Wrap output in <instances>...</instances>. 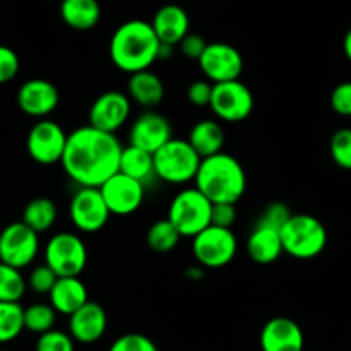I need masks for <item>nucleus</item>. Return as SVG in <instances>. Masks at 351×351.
I'll return each instance as SVG.
<instances>
[{
  "label": "nucleus",
  "instance_id": "c756f323",
  "mask_svg": "<svg viewBox=\"0 0 351 351\" xmlns=\"http://www.w3.org/2000/svg\"><path fill=\"white\" fill-rule=\"evenodd\" d=\"M28 282L21 271L0 262V302H19L25 296Z\"/></svg>",
  "mask_w": 351,
  "mask_h": 351
},
{
  "label": "nucleus",
  "instance_id": "7c9ffc66",
  "mask_svg": "<svg viewBox=\"0 0 351 351\" xmlns=\"http://www.w3.org/2000/svg\"><path fill=\"white\" fill-rule=\"evenodd\" d=\"M57 312L50 303H33L25 308V329L33 334H43L53 329Z\"/></svg>",
  "mask_w": 351,
  "mask_h": 351
},
{
  "label": "nucleus",
  "instance_id": "39448f33",
  "mask_svg": "<svg viewBox=\"0 0 351 351\" xmlns=\"http://www.w3.org/2000/svg\"><path fill=\"white\" fill-rule=\"evenodd\" d=\"M202 157L188 140L171 138L154 154L155 176L169 184H186L195 181Z\"/></svg>",
  "mask_w": 351,
  "mask_h": 351
},
{
  "label": "nucleus",
  "instance_id": "b1692460",
  "mask_svg": "<svg viewBox=\"0 0 351 351\" xmlns=\"http://www.w3.org/2000/svg\"><path fill=\"white\" fill-rule=\"evenodd\" d=\"M59 12L64 25L76 32L93 29L102 16L99 0H62Z\"/></svg>",
  "mask_w": 351,
  "mask_h": 351
},
{
  "label": "nucleus",
  "instance_id": "6e6552de",
  "mask_svg": "<svg viewBox=\"0 0 351 351\" xmlns=\"http://www.w3.org/2000/svg\"><path fill=\"white\" fill-rule=\"evenodd\" d=\"M193 255L202 267L221 269L232 262L238 252V239L231 229L208 226L193 238Z\"/></svg>",
  "mask_w": 351,
  "mask_h": 351
},
{
  "label": "nucleus",
  "instance_id": "473e14b6",
  "mask_svg": "<svg viewBox=\"0 0 351 351\" xmlns=\"http://www.w3.org/2000/svg\"><path fill=\"white\" fill-rule=\"evenodd\" d=\"M74 343L76 341L71 337L69 332L52 329L49 332L40 334L35 351H74Z\"/></svg>",
  "mask_w": 351,
  "mask_h": 351
},
{
  "label": "nucleus",
  "instance_id": "f8f14e48",
  "mask_svg": "<svg viewBox=\"0 0 351 351\" xmlns=\"http://www.w3.org/2000/svg\"><path fill=\"white\" fill-rule=\"evenodd\" d=\"M67 134L56 121L42 119L33 124L26 136V150L29 157L42 165H53L62 160Z\"/></svg>",
  "mask_w": 351,
  "mask_h": 351
},
{
  "label": "nucleus",
  "instance_id": "a211bd4d",
  "mask_svg": "<svg viewBox=\"0 0 351 351\" xmlns=\"http://www.w3.org/2000/svg\"><path fill=\"white\" fill-rule=\"evenodd\" d=\"M262 351H303L305 336L298 324L288 317H274L260 330Z\"/></svg>",
  "mask_w": 351,
  "mask_h": 351
},
{
  "label": "nucleus",
  "instance_id": "f03ea898",
  "mask_svg": "<svg viewBox=\"0 0 351 351\" xmlns=\"http://www.w3.org/2000/svg\"><path fill=\"white\" fill-rule=\"evenodd\" d=\"M158 47L160 42L150 23L131 19L114 32L109 43L110 60L124 73H140L150 69L152 64L157 60Z\"/></svg>",
  "mask_w": 351,
  "mask_h": 351
},
{
  "label": "nucleus",
  "instance_id": "393cba45",
  "mask_svg": "<svg viewBox=\"0 0 351 351\" xmlns=\"http://www.w3.org/2000/svg\"><path fill=\"white\" fill-rule=\"evenodd\" d=\"M188 141L202 158L219 154L224 148V130L217 121H198L188 134Z\"/></svg>",
  "mask_w": 351,
  "mask_h": 351
},
{
  "label": "nucleus",
  "instance_id": "dca6fc26",
  "mask_svg": "<svg viewBox=\"0 0 351 351\" xmlns=\"http://www.w3.org/2000/svg\"><path fill=\"white\" fill-rule=\"evenodd\" d=\"M59 90L49 80L33 77L25 81L18 90V107L32 117H47L59 106Z\"/></svg>",
  "mask_w": 351,
  "mask_h": 351
},
{
  "label": "nucleus",
  "instance_id": "6ab92c4d",
  "mask_svg": "<svg viewBox=\"0 0 351 351\" xmlns=\"http://www.w3.org/2000/svg\"><path fill=\"white\" fill-rule=\"evenodd\" d=\"M107 312L97 302H86L69 315V334L76 343L93 344L102 339L107 330Z\"/></svg>",
  "mask_w": 351,
  "mask_h": 351
},
{
  "label": "nucleus",
  "instance_id": "20e7f679",
  "mask_svg": "<svg viewBox=\"0 0 351 351\" xmlns=\"http://www.w3.org/2000/svg\"><path fill=\"white\" fill-rule=\"evenodd\" d=\"M282 250L298 260L319 256L327 246V229L310 214H291L281 229Z\"/></svg>",
  "mask_w": 351,
  "mask_h": 351
},
{
  "label": "nucleus",
  "instance_id": "c85d7f7f",
  "mask_svg": "<svg viewBox=\"0 0 351 351\" xmlns=\"http://www.w3.org/2000/svg\"><path fill=\"white\" fill-rule=\"evenodd\" d=\"M183 236L176 229L169 219H162V221L154 222L147 231V245L148 248L154 250L157 253H167L178 246L180 239Z\"/></svg>",
  "mask_w": 351,
  "mask_h": 351
},
{
  "label": "nucleus",
  "instance_id": "79ce46f5",
  "mask_svg": "<svg viewBox=\"0 0 351 351\" xmlns=\"http://www.w3.org/2000/svg\"><path fill=\"white\" fill-rule=\"evenodd\" d=\"M172 50H174V45H167V43H160V47H158V57L157 60H167L172 57Z\"/></svg>",
  "mask_w": 351,
  "mask_h": 351
},
{
  "label": "nucleus",
  "instance_id": "423d86ee",
  "mask_svg": "<svg viewBox=\"0 0 351 351\" xmlns=\"http://www.w3.org/2000/svg\"><path fill=\"white\" fill-rule=\"evenodd\" d=\"M212 202L197 188L180 191L169 205L167 219L183 238H195L210 226Z\"/></svg>",
  "mask_w": 351,
  "mask_h": 351
},
{
  "label": "nucleus",
  "instance_id": "e433bc0d",
  "mask_svg": "<svg viewBox=\"0 0 351 351\" xmlns=\"http://www.w3.org/2000/svg\"><path fill=\"white\" fill-rule=\"evenodd\" d=\"M329 102L337 116L351 117V81H343L334 86Z\"/></svg>",
  "mask_w": 351,
  "mask_h": 351
},
{
  "label": "nucleus",
  "instance_id": "f257e3e1",
  "mask_svg": "<svg viewBox=\"0 0 351 351\" xmlns=\"http://www.w3.org/2000/svg\"><path fill=\"white\" fill-rule=\"evenodd\" d=\"M123 148L116 134L88 124L67 134L60 165L77 186L100 188L119 172Z\"/></svg>",
  "mask_w": 351,
  "mask_h": 351
},
{
  "label": "nucleus",
  "instance_id": "aec40b11",
  "mask_svg": "<svg viewBox=\"0 0 351 351\" xmlns=\"http://www.w3.org/2000/svg\"><path fill=\"white\" fill-rule=\"evenodd\" d=\"M150 25L158 42L176 47L190 33V16L181 5L167 4L155 12Z\"/></svg>",
  "mask_w": 351,
  "mask_h": 351
},
{
  "label": "nucleus",
  "instance_id": "a878e982",
  "mask_svg": "<svg viewBox=\"0 0 351 351\" xmlns=\"http://www.w3.org/2000/svg\"><path fill=\"white\" fill-rule=\"evenodd\" d=\"M119 172L130 176V178L143 184L150 183L154 178H157L154 167V154L133 147V145H128V147L123 148V154H121Z\"/></svg>",
  "mask_w": 351,
  "mask_h": 351
},
{
  "label": "nucleus",
  "instance_id": "f704fd0d",
  "mask_svg": "<svg viewBox=\"0 0 351 351\" xmlns=\"http://www.w3.org/2000/svg\"><path fill=\"white\" fill-rule=\"evenodd\" d=\"M57 279H59V276L47 263H43V265H38L29 272L26 282H28V288H32V291L38 293V295H49Z\"/></svg>",
  "mask_w": 351,
  "mask_h": 351
},
{
  "label": "nucleus",
  "instance_id": "cd10ccee",
  "mask_svg": "<svg viewBox=\"0 0 351 351\" xmlns=\"http://www.w3.org/2000/svg\"><path fill=\"white\" fill-rule=\"evenodd\" d=\"M25 330V308L19 302H0V344L11 343Z\"/></svg>",
  "mask_w": 351,
  "mask_h": 351
},
{
  "label": "nucleus",
  "instance_id": "72a5a7b5",
  "mask_svg": "<svg viewBox=\"0 0 351 351\" xmlns=\"http://www.w3.org/2000/svg\"><path fill=\"white\" fill-rule=\"evenodd\" d=\"M109 351H158L157 344L140 332H128L114 339Z\"/></svg>",
  "mask_w": 351,
  "mask_h": 351
},
{
  "label": "nucleus",
  "instance_id": "58836bf2",
  "mask_svg": "<svg viewBox=\"0 0 351 351\" xmlns=\"http://www.w3.org/2000/svg\"><path fill=\"white\" fill-rule=\"evenodd\" d=\"M212 88H214V83L208 80L193 81L186 90L188 102L195 107H208L212 99Z\"/></svg>",
  "mask_w": 351,
  "mask_h": 351
},
{
  "label": "nucleus",
  "instance_id": "9d476101",
  "mask_svg": "<svg viewBox=\"0 0 351 351\" xmlns=\"http://www.w3.org/2000/svg\"><path fill=\"white\" fill-rule=\"evenodd\" d=\"M38 250V232L29 229L23 221L12 222L0 232V262L19 271L35 262Z\"/></svg>",
  "mask_w": 351,
  "mask_h": 351
},
{
  "label": "nucleus",
  "instance_id": "ea45409f",
  "mask_svg": "<svg viewBox=\"0 0 351 351\" xmlns=\"http://www.w3.org/2000/svg\"><path fill=\"white\" fill-rule=\"evenodd\" d=\"M236 217H238V212H236L234 204H212V226L231 229L232 224L236 222Z\"/></svg>",
  "mask_w": 351,
  "mask_h": 351
},
{
  "label": "nucleus",
  "instance_id": "4be33fe9",
  "mask_svg": "<svg viewBox=\"0 0 351 351\" xmlns=\"http://www.w3.org/2000/svg\"><path fill=\"white\" fill-rule=\"evenodd\" d=\"M50 305L53 306L57 313L62 315H73L76 310H80L88 300V289L80 276H71V278H59L53 285L52 291L49 293Z\"/></svg>",
  "mask_w": 351,
  "mask_h": 351
},
{
  "label": "nucleus",
  "instance_id": "c03bdc74",
  "mask_svg": "<svg viewBox=\"0 0 351 351\" xmlns=\"http://www.w3.org/2000/svg\"><path fill=\"white\" fill-rule=\"evenodd\" d=\"M0 351H8V350H0Z\"/></svg>",
  "mask_w": 351,
  "mask_h": 351
},
{
  "label": "nucleus",
  "instance_id": "4c0bfd02",
  "mask_svg": "<svg viewBox=\"0 0 351 351\" xmlns=\"http://www.w3.org/2000/svg\"><path fill=\"white\" fill-rule=\"evenodd\" d=\"M19 73V57L11 47L0 45V84L9 83Z\"/></svg>",
  "mask_w": 351,
  "mask_h": 351
},
{
  "label": "nucleus",
  "instance_id": "f3484780",
  "mask_svg": "<svg viewBox=\"0 0 351 351\" xmlns=\"http://www.w3.org/2000/svg\"><path fill=\"white\" fill-rule=\"evenodd\" d=\"M171 138V123L167 117L155 110H145L143 114H140L130 130V145L150 154H155Z\"/></svg>",
  "mask_w": 351,
  "mask_h": 351
},
{
  "label": "nucleus",
  "instance_id": "9b49d317",
  "mask_svg": "<svg viewBox=\"0 0 351 351\" xmlns=\"http://www.w3.org/2000/svg\"><path fill=\"white\" fill-rule=\"evenodd\" d=\"M110 210L104 202L99 188L80 186L69 204V217L74 228L81 232H99L107 226Z\"/></svg>",
  "mask_w": 351,
  "mask_h": 351
},
{
  "label": "nucleus",
  "instance_id": "2f4dec72",
  "mask_svg": "<svg viewBox=\"0 0 351 351\" xmlns=\"http://www.w3.org/2000/svg\"><path fill=\"white\" fill-rule=\"evenodd\" d=\"M329 152L337 167L351 171V128H341L332 134Z\"/></svg>",
  "mask_w": 351,
  "mask_h": 351
},
{
  "label": "nucleus",
  "instance_id": "2eb2a0df",
  "mask_svg": "<svg viewBox=\"0 0 351 351\" xmlns=\"http://www.w3.org/2000/svg\"><path fill=\"white\" fill-rule=\"evenodd\" d=\"M99 190L110 214L116 215L134 214L145 198V184L123 172H116Z\"/></svg>",
  "mask_w": 351,
  "mask_h": 351
},
{
  "label": "nucleus",
  "instance_id": "5701e85b",
  "mask_svg": "<svg viewBox=\"0 0 351 351\" xmlns=\"http://www.w3.org/2000/svg\"><path fill=\"white\" fill-rule=\"evenodd\" d=\"M165 86L160 77L150 69L130 74L128 81V97L131 102L138 104L145 109H154L164 100Z\"/></svg>",
  "mask_w": 351,
  "mask_h": 351
},
{
  "label": "nucleus",
  "instance_id": "4468645a",
  "mask_svg": "<svg viewBox=\"0 0 351 351\" xmlns=\"http://www.w3.org/2000/svg\"><path fill=\"white\" fill-rule=\"evenodd\" d=\"M131 116V100L128 93L109 90L93 100L88 110V124L100 131L114 133L126 124Z\"/></svg>",
  "mask_w": 351,
  "mask_h": 351
},
{
  "label": "nucleus",
  "instance_id": "0eeeda50",
  "mask_svg": "<svg viewBox=\"0 0 351 351\" xmlns=\"http://www.w3.org/2000/svg\"><path fill=\"white\" fill-rule=\"evenodd\" d=\"M88 262L83 239L74 232H57L45 245V263L59 278L80 276Z\"/></svg>",
  "mask_w": 351,
  "mask_h": 351
},
{
  "label": "nucleus",
  "instance_id": "7ed1b4c3",
  "mask_svg": "<svg viewBox=\"0 0 351 351\" xmlns=\"http://www.w3.org/2000/svg\"><path fill=\"white\" fill-rule=\"evenodd\" d=\"M195 188L212 204H238L246 191V172L241 162L226 152L202 158Z\"/></svg>",
  "mask_w": 351,
  "mask_h": 351
},
{
  "label": "nucleus",
  "instance_id": "412c9836",
  "mask_svg": "<svg viewBox=\"0 0 351 351\" xmlns=\"http://www.w3.org/2000/svg\"><path fill=\"white\" fill-rule=\"evenodd\" d=\"M246 252H248L252 262L258 263V265H269V263L276 262L285 253L281 231L256 222L253 231L250 232L248 241H246Z\"/></svg>",
  "mask_w": 351,
  "mask_h": 351
},
{
  "label": "nucleus",
  "instance_id": "c9c22d12",
  "mask_svg": "<svg viewBox=\"0 0 351 351\" xmlns=\"http://www.w3.org/2000/svg\"><path fill=\"white\" fill-rule=\"evenodd\" d=\"M289 217H291V210L286 207V204L274 202V204H269L267 207H265V210L260 214L256 222L263 226H271V228H276L281 231L282 226L286 224V221H288Z\"/></svg>",
  "mask_w": 351,
  "mask_h": 351
},
{
  "label": "nucleus",
  "instance_id": "bb28decb",
  "mask_svg": "<svg viewBox=\"0 0 351 351\" xmlns=\"http://www.w3.org/2000/svg\"><path fill=\"white\" fill-rule=\"evenodd\" d=\"M23 222L35 232L49 231L57 221V205L45 197L33 198L23 210Z\"/></svg>",
  "mask_w": 351,
  "mask_h": 351
},
{
  "label": "nucleus",
  "instance_id": "1a4fd4ad",
  "mask_svg": "<svg viewBox=\"0 0 351 351\" xmlns=\"http://www.w3.org/2000/svg\"><path fill=\"white\" fill-rule=\"evenodd\" d=\"M210 110L226 123H241L248 119L255 107L253 93L243 81L232 80L215 83L212 88Z\"/></svg>",
  "mask_w": 351,
  "mask_h": 351
},
{
  "label": "nucleus",
  "instance_id": "37998d69",
  "mask_svg": "<svg viewBox=\"0 0 351 351\" xmlns=\"http://www.w3.org/2000/svg\"><path fill=\"white\" fill-rule=\"evenodd\" d=\"M343 52L344 56H346V59L351 62V28L348 29L346 35H344L343 38Z\"/></svg>",
  "mask_w": 351,
  "mask_h": 351
},
{
  "label": "nucleus",
  "instance_id": "ddd939ff",
  "mask_svg": "<svg viewBox=\"0 0 351 351\" xmlns=\"http://www.w3.org/2000/svg\"><path fill=\"white\" fill-rule=\"evenodd\" d=\"M202 73L210 83H226L239 80L245 69V60L236 47L224 42L208 43L205 52L198 59Z\"/></svg>",
  "mask_w": 351,
  "mask_h": 351
},
{
  "label": "nucleus",
  "instance_id": "a19ab883",
  "mask_svg": "<svg viewBox=\"0 0 351 351\" xmlns=\"http://www.w3.org/2000/svg\"><path fill=\"white\" fill-rule=\"evenodd\" d=\"M207 45L208 43L205 42L204 36L190 32L180 42V50L184 57H188V59L198 60L202 57V53L205 52V49H207Z\"/></svg>",
  "mask_w": 351,
  "mask_h": 351
}]
</instances>
